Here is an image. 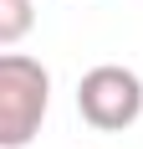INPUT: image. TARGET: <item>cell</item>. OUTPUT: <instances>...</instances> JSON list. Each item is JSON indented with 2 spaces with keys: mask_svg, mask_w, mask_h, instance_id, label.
Here are the masks:
<instances>
[{
  "mask_svg": "<svg viewBox=\"0 0 143 149\" xmlns=\"http://www.w3.org/2000/svg\"><path fill=\"white\" fill-rule=\"evenodd\" d=\"M51 108V72L26 52L0 57V149H26Z\"/></svg>",
  "mask_w": 143,
  "mask_h": 149,
  "instance_id": "6da1fadb",
  "label": "cell"
},
{
  "mask_svg": "<svg viewBox=\"0 0 143 149\" xmlns=\"http://www.w3.org/2000/svg\"><path fill=\"white\" fill-rule=\"evenodd\" d=\"M77 113H82L97 134H123L143 118V82L133 67L102 62L77 82Z\"/></svg>",
  "mask_w": 143,
  "mask_h": 149,
  "instance_id": "7a4b0ae2",
  "label": "cell"
},
{
  "mask_svg": "<svg viewBox=\"0 0 143 149\" xmlns=\"http://www.w3.org/2000/svg\"><path fill=\"white\" fill-rule=\"evenodd\" d=\"M31 26H36L31 0H0V46H15Z\"/></svg>",
  "mask_w": 143,
  "mask_h": 149,
  "instance_id": "3957f363",
  "label": "cell"
}]
</instances>
